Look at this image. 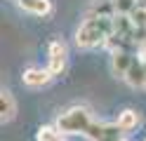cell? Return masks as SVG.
<instances>
[{
  "mask_svg": "<svg viewBox=\"0 0 146 141\" xmlns=\"http://www.w3.org/2000/svg\"><path fill=\"white\" fill-rule=\"evenodd\" d=\"M54 75L50 73V68H42V66H29L24 73H21V82L31 89H40L45 85H50V80Z\"/></svg>",
  "mask_w": 146,
  "mask_h": 141,
  "instance_id": "cell-4",
  "label": "cell"
},
{
  "mask_svg": "<svg viewBox=\"0 0 146 141\" xmlns=\"http://www.w3.org/2000/svg\"><path fill=\"white\" fill-rule=\"evenodd\" d=\"M115 33L113 17H85V21L76 31V45L80 50H97L106 47L108 38Z\"/></svg>",
  "mask_w": 146,
  "mask_h": 141,
  "instance_id": "cell-1",
  "label": "cell"
},
{
  "mask_svg": "<svg viewBox=\"0 0 146 141\" xmlns=\"http://www.w3.org/2000/svg\"><path fill=\"white\" fill-rule=\"evenodd\" d=\"M123 132H120V127L115 125V120L113 122H104V132H102V139L99 141H123Z\"/></svg>",
  "mask_w": 146,
  "mask_h": 141,
  "instance_id": "cell-12",
  "label": "cell"
},
{
  "mask_svg": "<svg viewBox=\"0 0 146 141\" xmlns=\"http://www.w3.org/2000/svg\"><path fill=\"white\" fill-rule=\"evenodd\" d=\"M134 56H137L134 52H127V50H115V52H111V73L115 75V78H123V80H125L130 66L134 64Z\"/></svg>",
  "mask_w": 146,
  "mask_h": 141,
  "instance_id": "cell-5",
  "label": "cell"
},
{
  "mask_svg": "<svg viewBox=\"0 0 146 141\" xmlns=\"http://www.w3.org/2000/svg\"><path fill=\"white\" fill-rule=\"evenodd\" d=\"M115 125L120 127L123 134H130V132H134L141 125V113L137 108H123L118 113V118H115Z\"/></svg>",
  "mask_w": 146,
  "mask_h": 141,
  "instance_id": "cell-8",
  "label": "cell"
},
{
  "mask_svg": "<svg viewBox=\"0 0 146 141\" xmlns=\"http://www.w3.org/2000/svg\"><path fill=\"white\" fill-rule=\"evenodd\" d=\"M17 118V99L10 89L0 92V120L3 122H12Z\"/></svg>",
  "mask_w": 146,
  "mask_h": 141,
  "instance_id": "cell-9",
  "label": "cell"
},
{
  "mask_svg": "<svg viewBox=\"0 0 146 141\" xmlns=\"http://www.w3.org/2000/svg\"><path fill=\"white\" fill-rule=\"evenodd\" d=\"M54 125H57L64 134H87L90 127L94 125V118H92V111L87 106H71L66 108L64 113H59L57 120H54Z\"/></svg>",
  "mask_w": 146,
  "mask_h": 141,
  "instance_id": "cell-2",
  "label": "cell"
},
{
  "mask_svg": "<svg viewBox=\"0 0 146 141\" xmlns=\"http://www.w3.org/2000/svg\"><path fill=\"white\" fill-rule=\"evenodd\" d=\"M134 7H137V0H115V9H118V14H130Z\"/></svg>",
  "mask_w": 146,
  "mask_h": 141,
  "instance_id": "cell-14",
  "label": "cell"
},
{
  "mask_svg": "<svg viewBox=\"0 0 146 141\" xmlns=\"http://www.w3.org/2000/svg\"><path fill=\"white\" fill-rule=\"evenodd\" d=\"M125 82L130 85L132 89H144L146 87V66H144V61H141L139 54L134 56V64L130 66V71H127Z\"/></svg>",
  "mask_w": 146,
  "mask_h": 141,
  "instance_id": "cell-6",
  "label": "cell"
},
{
  "mask_svg": "<svg viewBox=\"0 0 146 141\" xmlns=\"http://www.w3.org/2000/svg\"><path fill=\"white\" fill-rule=\"evenodd\" d=\"M139 56H141V61H144V66H146V47H141V50H139ZM146 89V87H144Z\"/></svg>",
  "mask_w": 146,
  "mask_h": 141,
  "instance_id": "cell-15",
  "label": "cell"
},
{
  "mask_svg": "<svg viewBox=\"0 0 146 141\" xmlns=\"http://www.w3.org/2000/svg\"><path fill=\"white\" fill-rule=\"evenodd\" d=\"M144 141H146V136H144Z\"/></svg>",
  "mask_w": 146,
  "mask_h": 141,
  "instance_id": "cell-16",
  "label": "cell"
},
{
  "mask_svg": "<svg viewBox=\"0 0 146 141\" xmlns=\"http://www.w3.org/2000/svg\"><path fill=\"white\" fill-rule=\"evenodd\" d=\"M115 0H92L87 7L85 17H115Z\"/></svg>",
  "mask_w": 146,
  "mask_h": 141,
  "instance_id": "cell-10",
  "label": "cell"
},
{
  "mask_svg": "<svg viewBox=\"0 0 146 141\" xmlns=\"http://www.w3.org/2000/svg\"><path fill=\"white\" fill-rule=\"evenodd\" d=\"M38 141H66V134L57 127V125H40L35 132Z\"/></svg>",
  "mask_w": 146,
  "mask_h": 141,
  "instance_id": "cell-11",
  "label": "cell"
},
{
  "mask_svg": "<svg viewBox=\"0 0 146 141\" xmlns=\"http://www.w3.org/2000/svg\"><path fill=\"white\" fill-rule=\"evenodd\" d=\"M17 7L24 9L26 14H33V17H50L52 14V0H14Z\"/></svg>",
  "mask_w": 146,
  "mask_h": 141,
  "instance_id": "cell-7",
  "label": "cell"
},
{
  "mask_svg": "<svg viewBox=\"0 0 146 141\" xmlns=\"http://www.w3.org/2000/svg\"><path fill=\"white\" fill-rule=\"evenodd\" d=\"M130 17H132V21H134V26H137V33H139V31H146V7L137 5L132 12H130Z\"/></svg>",
  "mask_w": 146,
  "mask_h": 141,
  "instance_id": "cell-13",
  "label": "cell"
},
{
  "mask_svg": "<svg viewBox=\"0 0 146 141\" xmlns=\"http://www.w3.org/2000/svg\"><path fill=\"white\" fill-rule=\"evenodd\" d=\"M66 66H68V47L64 40L59 38H52L50 45H47V68L54 78L66 73Z\"/></svg>",
  "mask_w": 146,
  "mask_h": 141,
  "instance_id": "cell-3",
  "label": "cell"
}]
</instances>
